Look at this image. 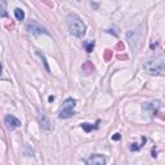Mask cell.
<instances>
[{
  "label": "cell",
  "mask_w": 165,
  "mask_h": 165,
  "mask_svg": "<svg viewBox=\"0 0 165 165\" xmlns=\"http://www.w3.org/2000/svg\"><path fill=\"white\" fill-rule=\"evenodd\" d=\"M120 138H121V135H120L119 133H116L115 135H112V139H114V141H119Z\"/></svg>",
  "instance_id": "cell-18"
},
{
  "label": "cell",
  "mask_w": 165,
  "mask_h": 165,
  "mask_svg": "<svg viewBox=\"0 0 165 165\" xmlns=\"http://www.w3.org/2000/svg\"><path fill=\"white\" fill-rule=\"evenodd\" d=\"M126 37H128V41L130 44L132 48H135L138 45V41H139V34L137 31H129L126 34Z\"/></svg>",
  "instance_id": "cell-8"
},
{
  "label": "cell",
  "mask_w": 165,
  "mask_h": 165,
  "mask_svg": "<svg viewBox=\"0 0 165 165\" xmlns=\"http://www.w3.org/2000/svg\"><path fill=\"white\" fill-rule=\"evenodd\" d=\"M26 29H27V31L31 32V34L35 35V36L41 35V34L49 35V31L45 29V27H43V26L39 23V22H36V21H34V19H31V21L27 22V23H26Z\"/></svg>",
  "instance_id": "cell-4"
},
{
  "label": "cell",
  "mask_w": 165,
  "mask_h": 165,
  "mask_svg": "<svg viewBox=\"0 0 165 165\" xmlns=\"http://www.w3.org/2000/svg\"><path fill=\"white\" fill-rule=\"evenodd\" d=\"M75 106H76V100H74V98H67L62 104L61 112H59V118L61 119H68L71 116H74L75 115L74 107Z\"/></svg>",
  "instance_id": "cell-3"
},
{
  "label": "cell",
  "mask_w": 165,
  "mask_h": 165,
  "mask_svg": "<svg viewBox=\"0 0 165 165\" xmlns=\"http://www.w3.org/2000/svg\"><path fill=\"white\" fill-rule=\"evenodd\" d=\"M86 164H89V165H104L106 164V159H104V156L101 155V153H94V155H92L86 160Z\"/></svg>",
  "instance_id": "cell-6"
},
{
  "label": "cell",
  "mask_w": 165,
  "mask_h": 165,
  "mask_svg": "<svg viewBox=\"0 0 165 165\" xmlns=\"http://www.w3.org/2000/svg\"><path fill=\"white\" fill-rule=\"evenodd\" d=\"M81 128L84 129V130L86 132V133H89L90 130H93V129H97L98 126H93V124H89V123H82V124H81Z\"/></svg>",
  "instance_id": "cell-12"
},
{
  "label": "cell",
  "mask_w": 165,
  "mask_h": 165,
  "mask_svg": "<svg viewBox=\"0 0 165 165\" xmlns=\"http://www.w3.org/2000/svg\"><path fill=\"white\" fill-rule=\"evenodd\" d=\"M66 22H67L68 30L70 32L76 37H82L85 35L86 27L84 25V22L81 21V18L76 14H68L67 18H66Z\"/></svg>",
  "instance_id": "cell-1"
},
{
  "label": "cell",
  "mask_w": 165,
  "mask_h": 165,
  "mask_svg": "<svg viewBox=\"0 0 165 165\" xmlns=\"http://www.w3.org/2000/svg\"><path fill=\"white\" fill-rule=\"evenodd\" d=\"M152 157H156V151L152 150Z\"/></svg>",
  "instance_id": "cell-21"
},
{
  "label": "cell",
  "mask_w": 165,
  "mask_h": 165,
  "mask_svg": "<svg viewBox=\"0 0 165 165\" xmlns=\"http://www.w3.org/2000/svg\"><path fill=\"white\" fill-rule=\"evenodd\" d=\"M116 49H120V51H121V49H124V44H123V43H119L118 47H116Z\"/></svg>",
  "instance_id": "cell-19"
},
{
  "label": "cell",
  "mask_w": 165,
  "mask_h": 165,
  "mask_svg": "<svg viewBox=\"0 0 165 165\" xmlns=\"http://www.w3.org/2000/svg\"><path fill=\"white\" fill-rule=\"evenodd\" d=\"M14 16H16V18H17V21H23L25 19V12H23V9L16 8L14 9Z\"/></svg>",
  "instance_id": "cell-11"
},
{
  "label": "cell",
  "mask_w": 165,
  "mask_h": 165,
  "mask_svg": "<svg viewBox=\"0 0 165 165\" xmlns=\"http://www.w3.org/2000/svg\"><path fill=\"white\" fill-rule=\"evenodd\" d=\"M53 101H54V97L51 96V97H49V102H53Z\"/></svg>",
  "instance_id": "cell-22"
},
{
  "label": "cell",
  "mask_w": 165,
  "mask_h": 165,
  "mask_svg": "<svg viewBox=\"0 0 165 165\" xmlns=\"http://www.w3.org/2000/svg\"><path fill=\"white\" fill-rule=\"evenodd\" d=\"M118 58H119V59H128V57H126V56H123V54L118 56Z\"/></svg>",
  "instance_id": "cell-20"
},
{
  "label": "cell",
  "mask_w": 165,
  "mask_h": 165,
  "mask_svg": "<svg viewBox=\"0 0 165 165\" xmlns=\"http://www.w3.org/2000/svg\"><path fill=\"white\" fill-rule=\"evenodd\" d=\"M141 147H142V145H138V143H135V142H134V143L130 145V150L132 151H139Z\"/></svg>",
  "instance_id": "cell-16"
},
{
  "label": "cell",
  "mask_w": 165,
  "mask_h": 165,
  "mask_svg": "<svg viewBox=\"0 0 165 165\" xmlns=\"http://www.w3.org/2000/svg\"><path fill=\"white\" fill-rule=\"evenodd\" d=\"M4 123L7 124V126L9 129H16V128H18V126H21V121L16 116H13V115H8V116H5Z\"/></svg>",
  "instance_id": "cell-7"
},
{
  "label": "cell",
  "mask_w": 165,
  "mask_h": 165,
  "mask_svg": "<svg viewBox=\"0 0 165 165\" xmlns=\"http://www.w3.org/2000/svg\"><path fill=\"white\" fill-rule=\"evenodd\" d=\"M111 56H112V52L111 51H106L104 52V61L108 62L110 59H111Z\"/></svg>",
  "instance_id": "cell-17"
},
{
  "label": "cell",
  "mask_w": 165,
  "mask_h": 165,
  "mask_svg": "<svg viewBox=\"0 0 165 165\" xmlns=\"http://www.w3.org/2000/svg\"><path fill=\"white\" fill-rule=\"evenodd\" d=\"M160 106H161V102L160 101H153V102L143 104V111H146L148 115H150V116H153V115L157 114Z\"/></svg>",
  "instance_id": "cell-5"
},
{
  "label": "cell",
  "mask_w": 165,
  "mask_h": 165,
  "mask_svg": "<svg viewBox=\"0 0 165 165\" xmlns=\"http://www.w3.org/2000/svg\"><path fill=\"white\" fill-rule=\"evenodd\" d=\"M143 68L150 75H164L165 74V62L160 59H150L143 65Z\"/></svg>",
  "instance_id": "cell-2"
},
{
  "label": "cell",
  "mask_w": 165,
  "mask_h": 165,
  "mask_svg": "<svg viewBox=\"0 0 165 165\" xmlns=\"http://www.w3.org/2000/svg\"><path fill=\"white\" fill-rule=\"evenodd\" d=\"M40 125H41V128H43L44 130H51V129H52V124H51V121H49V119L45 118V116L41 118Z\"/></svg>",
  "instance_id": "cell-9"
},
{
  "label": "cell",
  "mask_w": 165,
  "mask_h": 165,
  "mask_svg": "<svg viewBox=\"0 0 165 165\" xmlns=\"http://www.w3.org/2000/svg\"><path fill=\"white\" fill-rule=\"evenodd\" d=\"M0 4H2V17H7V2L5 0H0Z\"/></svg>",
  "instance_id": "cell-14"
},
{
  "label": "cell",
  "mask_w": 165,
  "mask_h": 165,
  "mask_svg": "<svg viewBox=\"0 0 165 165\" xmlns=\"http://www.w3.org/2000/svg\"><path fill=\"white\" fill-rule=\"evenodd\" d=\"M82 71H84V72H86V74H90V72H93V71H94V66L92 65V62H85L84 65H82Z\"/></svg>",
  "instance_id": "cell-10"
},
{
  "label": "cell",
  "mask_w": 165,
  "mask_h": 165,
  "mask_svg": "<svg viewBox=\"0 0 165 165\" xmlns=\"http://www.w3.org/2000/svg\"><path fill=\"white\" fill-rule=\"evenodd\" d=\"M84 47H85L88 53H92L93 49H94V41H85L84 43Z\"/></svg>",
  "instance_id": "cell-13"
},
{
  "label": "cell",
  "mask_w": 165,
  "mask_h": 165,
  "mask_svg": "<svg viewBox=\"0 0 165 165\" xmlns=\"http://www.w3.org/2000/svg\"><path fill=\"white\" fill-rule=\"evenodd\" d=\"M36 54H37V56H39V57L43 59V63H44V66H45V70H47L48 72H49V71H51V70H49V66H48V62H47L45 57H44V54H41V53H40V51H36Z\"/></svg>",
  "instance_id": "cell-15"
}]
</instances>
